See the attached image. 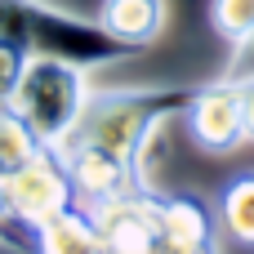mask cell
Returning <instances> with one entry per match:
<instances>
[{
	"mask_svg": "<svg viewBox=\"0 0 254 254\" xmlns=\"http://www.w3.org/2000/svg\"><path fill=\"white\" fill-rule=\"evenodd\" d=\"M165 18H170L165 0H103L98 9V22L134 49H147L165 31Z\"/></svg>",
	"mask_w": 254,
	"mask_h": 254,
	"instance_id": "obj_9",
	"label": "cell"
},
{
	"mask_svg": "<svg viewBox=\"0 0 254 254\" xmlns=\"http://www.w3.org/2000/svg\"><path fill=\"white\" fill-rule=\"evenodd\" d=\"M63 161H67V170H71V183H76L80 205H89V210L143 188L134 161H125V156H116V152L89 143V138H67V143H63Z\"/></svg>",
	"mask_w": 254,
	"mask_h": 254,
	"instance_id": "obj_6",
	"label": "cell"
},
{
	"mask_svg": "<svg viewBox=\"0 0 254 254\" xmlns=\"http://www.w3.org/2000/svg\"><path fill=\"white\" fill-rule=\"evenodd\" d=\"M241 80V116H246V143H254V76H232Z\"/></svg>",
	"mask_w": 254,
	"mask_h": 254,
	"instance_id": "obj_14",
	"label": "cell"
},
{
	"mask_svg": "<svg viewBox=\"0 0 254 254\" xmlns=\"http://www.w3.org/2000/svg\"><path fill=\"white\" fill-rule=\"evenodd\" d=\"M27 58H31V54H22L18 45L0 40V107H9V103H13V89H18V80H22Z\"/></svg>",
	"mask_w": 254,
	"mask_h": 254,
	"instance_id": "obj_13",
	"label": "cell"
},
{
	"mask_svg": "<svg viewBox=\"0 0 254 254\" xmlns=\"http://www.w3.org/2000/svg\"><path fill=\"white\" fill-rule=\"evenodd\" d=\"M210 22L241 54L254 40V0H210Z\"/></svg>",
	"mask_w": 254,
	"mask_h": 254,
	"instance_id": "obj_12",
	"label": "cell"
},
{
	"mask_svg": "<svg viewBox=\"0 0 254 254\" xmlns=\"http://www.w3.org/2000/svg\"><path fill=\"white\" fill-rule=\"evenodd\" d=\"M36 254H116L89 205H76L36 232Z\"/></svg>",
	"mask_w": 254,
	"mask_h": 254,
	"instance_id": "obj_8",
	"label": "cell"
},
{
	"mask_svg": "<svg viewBox=\"0 0 254 254\" xmlns=\"http://www.w3.org/2000/svg\"><path fill=\"white\" fill-rule=\"evenodd\" d=\"M0 40L18 45L22 54L40 58H67L76 67H98L116 58H134L143 49L112 36L98 18H76L45 0H0Z\"/></svg>",
	"mask_w": 254,
	"mask_h": 254,
	"instance_id": "obj_1",
	"label": "cell"
},
{
	"mask_svg": "<svg viewBox=\"0 0 254 254\" xmlns=\"http://www.w3.org/2000/svg\"><path fill=\"white\" fill-rule=\"evenodd\" d=\"M89 103V80H85V67L67 63V58H27L22 67V80L13 89V112L31 125V134L45 143V147H63L80 121Z\"/></svg>",
	"mask_w": 254,
	"mask_h": 254,
	"instance_id": "obj_3",
	"label": "cell"
},
{
	"mask_svg": "<svg viewBox=\"0 0 254 254\" xmlns=\"http://www.w3.org/2000/svg\"><path fill=\"white\" fill-rule=\"evenodd\" d=\"M219 223L228 237L254 246V174H237L219 196Z\"/></svg>",
	"mask_w": 254,
	"mask_h": 254,
	"instance_id": "obj_10",
	"label": "cell"
},
{
	"mask_svg": "<svg viewBox=\"0 0 254 254\" xmlns=\"http://www.w3.org/2000/svg\"><path fill=\"white\" fill-rule=\"evenodd\" d=\"M0 205L9 214H18L27 228H45L54 223L58 214L76 210L80 196H76V183H71V170L63 161V147H40L27 165H18L13 174L0 179Z\"/></svg>",
	"mask_w": 254,
	"mask_h": 254,
	"instance_id": "obj_4",
	"label": "cell"
},
{
	"mask_svg": "<svg viewBox=\"0 0 254 254\" xmlns=\"http://www.w3.org/2000/svg\"><path fill=\"white\" fill-rule=\"evenodd\" d=\"M45 143L31 134V125L13 112V107H0V179L13 174L18 165H27Z\"/></svg>",
	"mask_w": 254,
	"mask_h": 254,
	"instance_id": "obj_11",
	"label": "cell"
},
{
	"mask_svg": "<svg viewBox=\"0 0 254 254\" xmlns=\"http://www.w3.org/2000/svg\"><path fill=\"white\" fill-rule=\"evenodd\" d=\"M183 125L192 134L196 147L228 156L246 143V116H241V80H214V85H196V98L183 112Z\"/></svg>",
	"mask_w": 254,
	"mask_h": 254,
	"instance_id": "obj_5",
	"label": "cell"
},
{
	"mask_svg": "<svg viewBox=\"0 0 254 254\" xmlns=\"http://www.w3.org/2000/svg\"><path fill=\"white\" fill-rule=\"evenodd\" d=\"M196 98V85H165V89H103L89 94L71 138H89L125 161H143L147 138L165 121H183L188 103Z\"/></svg>",
	"mask_w": 254,
	"mask_h": 254,
	"instance_id": "obj_2",
	"label": "cell"
},
{
	"mask_svg": "<svg viewBox=\"0 0 254 254\" xmlns=\"http://www.w3.org/2000/svg\"><path fill=\"white\" fill-rule=\"evenodd\" d=\"M94 219L103 223L107 241L116 254H152L156 250V237H161V223H156V192L138 188V192H125L107 205H94Z\"/></svg>",
	"mask_w": 254,
	"mask_h": 254,
	"instance_id": "obj_7",
	"label": "cell"
}]
</instances>
